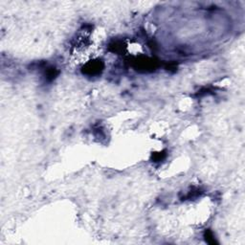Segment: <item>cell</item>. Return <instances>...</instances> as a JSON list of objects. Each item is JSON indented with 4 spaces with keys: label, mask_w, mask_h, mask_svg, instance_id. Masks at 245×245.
<instances>
[{
    "label": "cell",
    "mask_w": 245,
    "mask_h": 245,
    "mask_svg": "<svg viewBox=\"0 0 245 245\" xmlns=\"http://www.w3.org/2000/svg\"><path fill=\"white\" fill-rule=\"evenodd\" d=\"M103 66H102V62H90L88 63L86 66L84 67V73L85 74H88V75H96L98 73H100V71L102 70Z\"/></svg>",
    "instance_id": "cell-1"
},
{
    "label": "cell",
    "mask_w": 245,
    "mask_h": 245,
    "mask_svg": "<svg viewBox=\"0 0 245 245\" xmlns=\"http://www.w3.org/2000/svg\"><path fill=\"white\" fill-rule=\"evenodd\" d=\"M57 74H59V71H57L56 68L51 67V68H49L47 71H46V78H47L49 81H52V79H54L56 78Z\"/></svg>",
    "instance_id": "cell-2"
},
{
    "label": "cell",
    "mask_w": 245,
    "mask_h": 245,
    "mask_svg": "<svg viewBox=\"0 0 245 245\" xmlns=\"http://www.w3.org/2000/svg\"><path fill=\"white\" fill-rule=\"evenodd\" d=\"M205 237H206V240L209 243H214V242H216V240H214V235H213L212 232L207 231L206 234H205Z\"/></svg>",
    "instance_id": "cell-3"
},
{
    "label": "cell",
    "mask_w": 245,
    "mask_h": 245,
    "mask_svg": "<svg viewBox=\"0 0 245 245\" xmlns=\"http://www.w3.org/2000/svg\"><path fill=\"white\" fill-rule=\"evenodd\" d=\"M165 157V153L164 152H160V153H157V154L154 155V157H153V159H154L155 162H158V161H161L162 159H163Z\"/></svg>",
    "instance_id": "cell-4"
}]
</instances>
